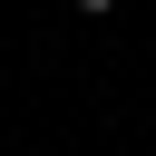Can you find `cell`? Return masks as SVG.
I'll use <instances>...</instances> for the list:
<instances>
[{
  "label": "cell",
  "instance_id": "obj_1",
  "mask_svg": "<svg viewBox=\"0 0 156 156\" xmlns=\"http://www.w3.org/2000/svg\"><path fill=\"white\" fill-rule=\"evenodd\" d=\"M68 10H78V20H107V10H117V0H68Z\"/></svg>",
  "mask_w": 156,
  "mask_h": 156
}]
</instances>
